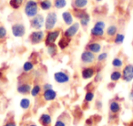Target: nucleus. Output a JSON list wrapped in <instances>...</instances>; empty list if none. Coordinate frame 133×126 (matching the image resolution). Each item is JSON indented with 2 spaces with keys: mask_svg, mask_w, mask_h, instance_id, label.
Returning a JSON list of instances; mask_svg holds the SVG:
<instances>
[{
  "mask_svg": "<svg viewBox=\"0 0 133 126\" xmlns=\"http://www.w3.org/2000/svg\"><path fill=\"white\" fill-rule=\"evenodd\" d=\"M24 12L26 16L29 18H32L38 14V4L36 0H28L25 4Z\"/></svg>",
  "mask_w": 133,
  "mask_h": 126,
  "instance_id": "obj_1",
  "label": "nucleus"
},
{
  "mask_svg": "<svg viewBox=\"0 0 133 126\" xmlns=\"http://www.w3.org/2000/svg\"><path fill=\"white\" fill-rule=\"evenodd\" d=\"M50 89H53V86H52V84L45 83L44 85H43V91H46V90H50Z\"/></svg>",
  "mask_w": 133,
  "mask_h": 126,
  "instance_id": "obj_38",
  "label": "nucleus"
},
{
  "mask_svg": "<svg viewBox=\"0 0 133 126\" xmlns=\"http://www.w3.org/2000/svg\"><path fill=\"white\" fill-rule=\"evenodd\" d=\"M122 80L125 82H131L133 80V64H128L122 70Z\"/></svg>",
  "mask_w": 133,
  "mask_h": 126,
  "instance_id": "obj_8",
  "label": "nucleus"
},
{
  "mask_svg": "<svg viewBox=\"0 0 133 126\" xmlns=\"http://www.w3.org/2000/svg\"><path fill=\"white\" fill-rule=\"evenodd\" d=\"M86 49L89 50L94 54L99 53L101 51V45L98 42H90L86 46Z\"/></svg>",
  "mask_w": 133,
  "mask_h": 126,
  "instance_id": "obj_13",
  "label": "nucleus"
},
{
  "mask_svg": "<svg viewBox=\"0 0 133 126\" xmlns=\"http://www.w3.org/2000/svg\"><path fill=\"white\" fill-rule=\"evenodd\" d=\"M43 98L46 102H52V100H54L57 98V92L53 89L46 90V91H44V92H43Z\"/></svg>",
  "mask_w": 133,
  "mask_h": 126,
  "instance_id": "obj_14",
  "label": "nucleus"
},
{
  "mask_svg": "<svg viewBox=\"0 0 133 126\" xmlns=\"http://www.w3.org/2000/svg\"><path fill=\"white\" fill-rule=\"evenodd\" d=\"M45 39V33L43 30H35L32 31L29 35V41L31 44L37 45L41 43Z\"/></svg>",
  "mask_w": 133,
  "mask_h": 126,
  "instance_id": "obj_6",
  "label": "nucleus"
},
{
  "mask_svg": "<svg viewBox=\"0 0 133 126\" xmlns=\"http://www.w3.org/2000/svg\"><path fill=\"white\" fill-rule=\"evenodd\" d=\"M46 52H48V55H49L50 57H52V58H54L56 55H57V47L56 46L55 43L46 47Z\"/></svg>",
  "mask_w": 133,
  "mask_h": 126,
  "instance_id": "obj_23",
  "label": "nucleus"
},
{
  "mask_svg": "<svg viewBox=\"0 0 133 126\" xmlns=\"http://www.w3.org/2000/svg\"><path fill=\"white\" fill-rule=\"evenodd\" d=\"M4 126H17V124H16V122H8V123H6Z\"/></svg>",
  "mask_w": 133,
  "mask_h": 126,
  "instance_id": "obj_41",
  "label": "nucleus"
},
{
  "mask_svg": "<svg viewBox=\"0 0 133 126\" xmlns=\"http://www.w3.org/2000/svg\"><path fill=\"white\" fill-rule=\"evenodd\" d=\"M95 106H96V107L98 108V110L101 109V107H102V102H100V100H97L96 103H95Z\"/></svg>",
  "mask_w": 133,
  "mask_h": 126,
  "instance_id": "obj_40",
  "label": "nucleus"
},
{
  "mask_svg": "<svg viewBox=\"0 0 133 126\" xmlns=\"http://www.w3.org/2000/svg\"><path fill=\"white\" fill-rule=\"evenodd\" d=\"M44 25H45V18L43 17V15H41V14H37V16H35V17L30 19V27L33 29L40 30L44 27Z\"/></svg>",
  "mask_w": 133,
  "mask_h": 126,
  "instance_id": "obj_5",
  "label": "nucleus"
},
{
  "mask_svg": "<svg viewBox=\"0 0 133 126\" xmlns=\"http://www.w3.org/2000/svg\"><path fill=\"white\" fill-rule=\"evenodd\" d=\"M57 22V15L55 12H49L46 16V18H45V25H44L45 29L46 31L54 29Z\"/></svg>",
  "mask_w": 133,
  "mask_h": 126,
  "instance_id": "obj_2",
  "label": "nucleus"
},
{
  "mask_svg": "<svg viewBox=\"0 0 133 126\" xmlns=\"http://www.w3.org/2000/svg\"><path fill=\"white\" fill-rule=\"evenodd\" d=\"M52 122V118L49 114L48 113H43L39 117V122L42 124L43 126H50Z\"/></svg>",
  "mask_w": 133,
  "mask_h": 126,
  "instance_id": "obj_16",
  "label": "nucleus"
},
{
  "mask_svg": "<svg viewBox=\"0 0 133 126\" xmlns=\"http://www.w3.org/2000/svg\"><path fill=\"white\" fill-rule=\"evenodd\" d=\"M6 34H8V31H6V28L3 26H0V40L4 39L6 37Z\"/></svg>",
  "mask_w": 133,
  "mask_h": 126,
  "instance_id": "obj_36",
  "label": "nucleus"
},
{
  "mask_svg": "<svg viewBox=\"0 0 133 126\" xmlns=\"http://www.w3.org/2000/svg\"><path fill=\"white\" fill-rule=\"evenodd\" d=\"M39 8L43 10V11H48L50 8H52V2L51 0H42L39 3Z\"/></svg>",
  "mask_w": 133,
  "mask_h": 126,
  "instance_id": "obj_21",
  "label": "nucleus"
},
{
  "mask_svg": "<svg viewBox=\"0 0 133 126\" xmlns=\"http://www.w3.org/2000/svg\"><path fill=\"white\" fill-rule=\"evenodd\" d=\"M104 34H105V29L103 28H97V27H93L90 30V35L93 37H103Z\"/></svg>",
  "mask_w": 133,
  "mask_h": 126,
  "instance_id": "obj_18",
  "label": "nucleus"
},
{
  "mask_svg": "<svg viewBox=\"0 0 133 126\" xmlns=\"http://www.w3.org/2000/svg\"><path fill=\"white\" fill-rule=\"evenodd\" d=\"M30 105H31V102H30V100L28 98L21 99L20 102H19V106H20V108L23 110H28V108L30 107Z\"/></svg>",
  "mask_w": 133,
  "mask_h": 126,
  "instance_id": "obj_26",
  "label": "nucleus"
},
{
  "mask_svg": "<svg viewBox=\"0 0 133 126\" xmlns=\"http://www.w3.org/2000/svg\"><path fill=\"white\" fill-rule=\"evenodd\" d=\"M59 36H60V29H58V28L48 31L46 35L45 36V45L48 47L51 44H54L59 37Z\"/></svg>",
  "mask_w": 133,
  "mask_h": 126,
  "instance_id": "obj_3",
  "label": "nucleus"
},
{
  "mask_svg": "<svg viewBox=\"0 0 133 126\" xmlns=\"http://www.w3.org/2000/svg\"><path fill=\"white\" fill-rule=\"evenodd\" d=\"M121 110V106H120L119 102H116V100H112L109 103V111L113 113V114H117Z\"/></svg>",
  "mask_w": 133,
  "mask_h": 126,
  "instance_id": "obj_19",
  "label": "nucleus"
},
{
  "mask_svg": "<svg viewBox=\"0 0 133 126\" xmlns=\"http://www.w3.org/2000/svg\"><path fill=\"white\" fill-rule=\"evenodd\" d=\"M112 66L114 68H117V69L121 68L122 66H123V61H122V59H119V58H115L112 60Z\"/></svg>",
  "mask_w": 133,
  "mask_h": 126,
  "instance_id": "obj_34",
  "label": "nucleus"
},
{
  "mask_svg": "<svg viewBox=\"0 0 133 126\" xmlns=\"http://www.w3.org/2000/svg\"><path fill=\"white\" fill-rule=\"evenodd\" d=\"M108 56L109 55H108L107 52H99L98 57H97V60L98 62H103V61H105L108 59Z\"/></svg>",
  "mask_w": 133,
  "mask_h": 126,
  "instance_id": "obj_35",
  "label": "nucleus"
},
{
  "mask_svg": "<svg viewBox=\"0 0 133 126\" xmlns=\"http://www.w3.org/2000/svg\"><path fill=\"white\" fill-rule=\"evenodd\" d=\"M122 78V73L118 71H114L111 72L110 74V80H112L113 82H116V81H118L120 79Z\"/></svg>",
  "mask_w": 133,
  "mask_h": 126,
  "instance_id": "obj_28",
  "label": "nucleus"
},
{
  "mask_svg": "<svg viewBox=\"0 0 133 126\" xmlns=\"http://www.w3.org/2000/svg\"><path fill=\"white\" fill-rule=\"evenodd\" d=\"M28 126H37L36 124H30V125H28Z\"/></svg>",
  "mask_w": 133,
  "mask_h": 126,
  "instance_id": "obj_46",
  "label": "nucleus"
},
{
  "mask_svg": "<svg viewBox=\"0 0 133 126\" xmlns=\"http://www.w3.org/2000/svg\"><path fill=\"white\" fill-rule=\"evenodd\" d=\"M106 33L109 37H115L116 34L118 33V27L116 25H110L109 27H108Z\"/></svg>",
  "mask_w": 133,
  "mask_h": 126,
  "instance_id": "obj_24",
  "label": "nucleus"
},
{
  "mask_svg": "<svg viewBox=\"0 0 133 126\" xmlns=\"http://www.w3.org/2000/svg\"><path fill=\"white\" fill-rule=\"evenodd\" d=\"M24 0H10L9 1V6L11 7L13 9H18L23 4Z\"/></svg>",
  "mask_w": 133,
  "mask_h": 126,
  "instance_id": "obj_29",
  "label": "nucleus"
},
{
  "mask_svg": "<svg viewBox=\"0 0 133 126\" xmlns=\"http://www.w3.org/2000/svg\"><path fill=\"white\" fill-rule=\"evenodd\" d=\"M129 99L131 100V102H133V90H131V91L129 92Z\"/></svg>",
  "mask_w": 133,
  "mask_h": 126,
  "instance_id": "obj_43",
  "label": "nucleus"
},
{
  "mask_svg": "<svg viewBox=\"0 0 133 126\" xmlns=\"http://www.w3.org/2000/svg\"><path fill=\"white\" fill-rule=\"evenodd\" d=\"M94 27H97V28H103V29H105L106 23L104 22V21H102V20H98V21H97V22L94 24Z\"/></svg>",
  "mask_w": 133,
  "mask_h": 126,
  "instance_id": "obj_37",
  "label": "nucleus"
},
{
  "mask_svg": "<svg viewBox=\"0 0 133 126\" xmlns=\"http://www.w3.org/2000/svg\"><path fill=\"white\" fill-rule=\"evenodd\" d=\"M79 28H80L79 22H74L72 25L69 26V28L65 30L64 33H63V36L68 37V39H71L72 37H74L75 36L78 34V30H79Z\"/></svg>",
  "mask_w": 133,
  "mask_h": 126,
  "instance_id": "obj_7",
  "label": "nucleus"
},
{
  "mask_svg": "<svg viewBox=\"0 0 133 126\" xmlns=\"http://www.w3.org/2000/svg\"><path fill=\"white\" fill-rule=\"evenodd\" d=\"M53 5L57 9H63L66 7V0H54Z\"/></svg>",
  "mask_w": 133,
  "mask_h": 126,
  "instance_id": "obj_27",
  "label": "nucleus"
},
{
  "mask_svg": "<svg viewBox=\"0 0 133 126\" xmlns=\"http://www.w3.org/2000/svg\"><path fill=\"white\" fill-rule=\"evenodd\" d=\"M102 1H103V0H96V2H98V3H99V2H102Z\"/></svg>",
  "mask_w": 133,
  "mask_h": 126,
  "instance_id": "obj_45",
  "label": "nucleus"
},
{
  "mask_svg": "<svg viewBox=\"0 0 133 126\" xmlns=\"http://www.w3.org/2000/svg\"><path fill=\"white\" fill-rule=\"evenodd\" d=\"M11 32L15 37H23L26 34V27L21 22L15 23L11 27Z\"/></svg>",
  "mask_w": 133,
  "mask_h": 126,
  "instance_id": "obj_4",
  "label": "nucleus"
},
{
  "mask_svg": "<svg viewBox=\"0 0 133 126\" xmlns=\"http://www.w3.org/2000/svg\"><path fill=\"white\" fill-rule=\"evenodd\" d=\"M2 76H3V73H2V71H0V78H2Z\"/></svg>",
  "mask_w": 133,
  "mask_h": 126,
  "instance_id": "obj_44",
  "label": "nucleus"
},
{
  "mask_svg": "<svg viewBox=\"0 0 133 126\" xmlns=\"http://www.w3.org/2000/svg\"><path fill=\"white\" fill-rule=\"evenodd\" d=\"M89 4L88 0H73L72 7L73 8H85Z\"/></svg>",
  "mask_w": 133,
  "mask_h": 126,
  "instance_id": "obj_20",
  "label": "nucleus"
},
{
  "mask_svg": "<svg viewBox=\"0 0 133 126\" xmlns=\"http://www.w3.org/2000/svg\"><path fill=\"white\" fill-rule=\"evenodd\" d=\"M31 85L28 82H25V83H21L17 86V92L20 93V94H23V95H26L28 93H30L31 91Z\"/></svg>",
  "mask_w": 133,
  "mask_h": 126,
  "instance_id": "obj_12",
  "label": "nucleus"
},
{
  "mask_svg": "<svg viewBox=\"0 0 133 126\" xmlns=\"http://www.w3.org/2000/svg\"><path fill=\"white\" fill-rule=\"evenodd\" d=\"M125 40V35L122 33H117L114 39V43L116 45H121Z\"/></svg>",
  "mask_w": 133,
  "mask_h": 126,
  "instance_id": "obj_30",
  "label": "nucleus"
},
{
  "mask_svg": "<svg viewBox=\"0 0 133 126\" xmlns=\"http://www.w3.org/2000/svg\"><path fill=\"white\" fill-rule=\"evenodd\" d=\"M62 19L66 26H70L74 23V18H73V14L70 11H65L62 13Z\"/></svg>",
  "mask_w": 133,
  "mask_h": 126,
  "instance_id": "obj_15",
  "label": "nucleus"
},
{
  "mask_svg": "<svg viewBox=\"0 0 133 126\" xmlns=\"http://www.w3.org/2000/svg\"><path fill=\"white\" fill-rule=\"evenodd\" d=\"M70 40H71L70 39H68V37H64V36H63V37L58 40L57 47H58V48H60V49H62V50L66 49V48L69 46V44H70Z\"/></svg>",
  "mask_w": 133,
  "mask_h": 126,
  "instance_id": "obj_17",
  "label": "nucleus"
},
{
  "mask_svg": "<svg viewBox=\"0 0 133 126\" xmlns=\"http://www.w3.org/2000/svg\"><path fill=\"white\" fill-rule=\"evenodd\" d=\"M92 123H93V121L91 118L87 119V120H86V124H87V125H91Z\"/></svg>",
  "mask_w": 133,
  "mask_h": 126,
  "instance_id": "obj_42",
  "label": "nucleus"
},
{
  "mask_svg": "<svg viewBox=\"0 0 133 126\" xmlns=\"http://www.w3.org/2000/svg\"><path fill=\"white\" fill-rule=\"evenodd\" d=\"M94 97H95V94L93 91H88L85 94V98H84V100L86 102H91L93 100H94Z\"/></svg>",
  "mask_w": 133,
  "mask_h": 126,
  "instance_id": "obj_33",
  "label": "nucleus"
},
{
  "mask_svg": "<svg viewBox=\"0 0 133 126\" xmlns=\"http://www.w3.org/2000/svg\"><path fill=\"white\" fill-rule=\"evenodd\" d=\"M54 80L57 83L59 84H65V83H68L70 80L69 78V74L64 71H57L55 72L54 74Z\"/></svg>",
  "mask_w": 133,
  "mask_h": 126,
  "instance_id": "obj_10",
  "label": "nucleus"
},
{
  "mask_svg": "<svg viewBox=\"0 0 133 126\" xmlns=\"http://www.w3.org/2000/svg\"><path fill=\"white\" fill-rule=\"evenodd\" d=\"M89 21H90V15L89 13H86V15L84 16L83 17L79 19V24L81 27L83 28H86V27L89 26Z\"/></svg>",
  "mask_w": 133,
  "mask_h": 126,
  "instance_id": "obj_25",
  "label": "nucleus"
},
{
  "mask_svg": "<svg viewBox=\"0 0 133 126\" xmlns=\"http://www.w3.org/2000/svg\"><path fill=\"white\" fill-rule=\"evenodd\" d=\"M80 60H81V62L84 63V64H92V63L96 60V56L91 51L86 49L81 53Z\"/></svg>",
  "mask_w": 133,
  "mask_h": 126,
  "instance_id": "obj_9",
  "label": "nucleus"
},
{
  "mask_svg": "<svg viewBox=\"0 0 133 126\" xmlns=\"http://www.w3.org/2000/svg\"><path fill=\"white\" fill-rule=\"evenodd\" d=\"M54 126H66V123H65L63 121L57 120V122H55V125H54Z\"/></svg>",
  "mask_w": 133,
  "mask_h": 126,
  "instance_id": "obj_39",
  "label": "nucleus"
},
{
  "mask_svg": "<svg viewBox=\"0 0 133 126\" xmlns=\"http://www.w3.org/2000/svg\"><path fill=\"white\" fill-rule=\"evenodd\" d=\"M41 90H42V88L40 87V85H38V84H36V85H34L33 87H32L30 93H31V95L33 97H37L39 94H40Z\"/></svg>",
  "mask_w": 133,
  "mask_h": 126,
  "instance_id": "obj_31",
  "label": "nucleus"
},
{
  "mask_svg": "<svg viewBox=\"0 0 133 126\" xmlns=\"http://www.w3.org/2000/svg\"><path fill=\"white\" fill-rule=\"evenodd\" d=\"M34 69V63L30 60H28L24 63V65H23V71L25 72H29V71H33Z\"/></svg>",
  "mask_w": 133,
  "mask_h": 126,
  "instance_id": "obj_32",
  "label": "nucleus"
},
{
  "mask_svg": "<svg viewBox=\"0 0 133 126\" xmlns=\"http://www.w3.org/2000/svg\"><path fill=\"white\" fill-rule=\"evenodd\" d=\"M86 13H88L87 11H86L85 8H73V16H74L75 17H77L78 19H80L81 17H83L84 16L86 15Z\"/></svg>",
  "mask_w": 133,
  "mask_h": 126,
  "instance_id": "obj_22",
  "label": "nucleus"
},
{
  "mask_svg": "<svg viewBox=\"0 0 133 126\" xmlns=\"http://www.w3.org/2000/svg\"><path fill=\"white\" fill-rule=\"evenodd\" d=\"M94 75H95V69L92 67H86L81 71V76L84 80H89V79L93 78Z\"/></svg>",
  "mask_w": 133,
  "mask_h": 126,
  "instance_id": "obj_11",
  "label": "nucleus"
}]
</instances>
